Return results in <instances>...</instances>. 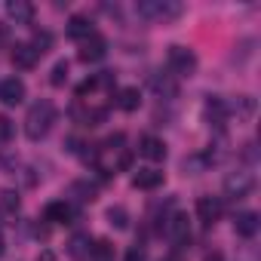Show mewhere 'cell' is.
<instances>
[{
  "mask_svg": "<svg viewBox=\"0 0 261 261\" xmlns=\"http://www.w3.org/2000/svg\"><path fill=\"white\" fill-rule=\"evenodd\" d=\"M53 123H56V108H53V101L40 98V101H34V105L28 108V114H25V136H28L31 142H40V139L49 136Z\"/></svg>",
  "mask_w": 261,
  "mask_h": 261,
  "instance_id": "obj_1",
  "label": "cell"
},
{
  "mask_svg": "<svg viewBox=\"0 0 261 261\" xmlns=\"http://www.w3.org/2000/svg\"><path fill=\"white\" fill-rule=\"evenodd\" d=\"M136 13L145 22H175L185 13V7L178 0H142V4H136Z\"/></svg>",
  "mask_w": 261,
  "mask_h": 261,
  "instance_id": "obj_2",
  "label": "cell"
},
{
  "mask_svg": "<svg viewBox=\"0 0 261 261\" xmlns=\"http://www.w3.org/2000/svg\"><path fill=\"white\" fill-rule=\"evenodd\" d=\"M166 65H169V71H175L178 77H191V74L197 71V56H194L188 46H169Z\"/></svg>",
  "mask_w": 261,
  "mask_h": 261,
  "instance_id": "obj_3",
  "label": "cell"
},
{
  "mask_svg": "<svg viewBox=\"0 0 261 261\" xmlns=\"http://www.w3.org/2000/svg\"><path fill=\"white\" fill-rule=\"evenodd\" d=\"M108 56V40L101 37V34H89L83 43H80V53H77V59L83 62V65H95V62H101Z\"/></svg>",
  "mask_w": 261,
  "mask_h": 261,
  "instance_id": "obj_4",
  "label": "cell"
},
{
  "mask_svg": "<svg viewBox=\"0 0 261 261\" xmlns=\"http://www.w3.org/2000/svg\"><path fill=\"white\" fill-rule=\"evenodd\" d=\"M252 188H255V178H252V172H246V169H237V172H230V175L224 178V194L233 197V200H243Z\"/></svg>",
  "mask_w": 261,
  "mask_h": 261,
  "instance_id": "obj_5",
  "label": "cell"
},
{
  "mask_svg": "<svg viewBox=\"0 0 261 261\" xmlns=\"http://www.w3.org/2000/svg\"><path fill=\"white\" fill-rule=\"evenodd\" d=\"M163 230H166V237L172 240V243H188L191 240V224H188V215L185 212H172L166 221H163Z\"/></svg>",
  "mask_w": 261,
  "mask_h": 261,
  "instance_id": "obj_6",
  "label": "cell"
},
{
  "mask_svg": "<svg viewBox=\"0 0 261 261\" xmlns=\"http://www.w3.org/2000/svg\"><path fill=\"white\" fill-rule=\"evenodd\" d=\"M139 154H142L145 160H151V163H163V160H166V145H163V139H157V136H142V139H139Z\"/></svg>",
  "mask_w": 261,
  "mask_h": 261,
  "instance_id": "obj_7",
  "label": "cell"
},
{
  "mask_svg": "<svg viewBox=\"0 0 261 261\" xmlns=\"http://www.w3.org/2000/svg\"><path fill=\"white\" fill-rule=\"evenodd\" d=\"M0 101L10 105V108L22 105V101H25V83H22L19 77H7L4 83H0Z\"/></svg>",
  "mask_w": 261,
  "mask_h": 261,
  "instance_id": "obj_8",
  "label": "cell"
},
{
  "mask_svg": "<svg viewBox=\"0 0 261 261\" xmlns=\"http://www.w3.org/2000/svg\"><path fill=\"white\" fill-rule=\"evenodd\" d=\"M197 218H200L206 227H212V224L221 218V200H218V197H200V200H197Z\"/></svg>",
  "mask_w": 261,
  "mask_h": 261,
  "instance_id": "obj_9",
  "label": "cell"
},
{
  "mask_svg": "<svg viewBox=\"0 0 261 261\" xmlns=\"http://www.w3.org/2000/svg\"><path fill=\"white\" fill-rule=\"evenodd\" d=\"M258 227H261L258 212H237V218H233V230H237V237L252 240V237L258 233Z\"/></svg>",
  "mask_w": 261,
  "mask_h": 261,
  "instance_id": "obj_10",
  "label": "cell"
},
{
  "mask_svg": "<svg viewBox=\"0 0 261 261\" xmlns=\"http://www.w3.org/2000/svg\"><path fill=\"white\" fill-rule=\"evenodd\" d=\"M7 16L16 25H31L34 22V7L28 4V0H10V4H7Z\"/></svg>",
  "mask_w": 261,
  "mask_h": 261,
  "instance_id": "obj_11",
  "label": "cell"
},
{
  "mask_svg": "<svg viewBox=\"0 0 261 261\" xmlns=\"http://www.w3.org/2000/svg\"><path fill=\"white\" fill-rule=\"evenodd\" d=\"M37 59H40V56L31 49V43H16V46H13V65H16V68L31 71V68L37 65Z\"/></svg>",
  "mask_w": 261,
  "mask_h": 261,
  "instance_id": "obj_12",
  "label": "cell"
},
{
  "mask_svg": "<svg viewBox=\"0 0 261 261\" xmlns=\"http://www.w3.org/2000/svg\"><path fill=\"white\" fill-rule=\"evenodd\" d=\"M89 34H95L92 19H89V16H71V22H68V37H74V40L83 43Z\"/></svg>",
  "mask_w": 261,
  "mask_h": 261,
  "instance_id": "obj_13",
  "label": "cell"
},
{
  "mask_svg": "<svg viewBox=\"0 0 261 261\" xmlns=\"http://www.w3.org/2000/svg\"><path fill=\"white\" fill-rule=\"evenodd\" d=\"M160 185H163V172H157V169H139L133 175V188H139V191H154Z\"/></svg>",
  "mask_w": 261,
  "mask_h": 261,
  "instance_id": "obj_14",
  "label": "cell"
},
{
  "mask_svg": "<svg viewBox=\"0 0 261 261\" xmlns=\"http://www.w3.org/2000/svg\"><path fill=\"white\" fill-rule=\"evenodd\" d=\"M43 218L53 221V224H68V221H71V206H68L65 200H56V203H49V206L43 209Z\"/></svg>",
  "mask_w": 261,
  "mask_h": 261,
  "instance_id": "obj_15",
  "label": "cell"
},
{
  "mask_svg": "<svg viewBox=\"0 0 261 261\" xmlns=\"http://www.w3.org/2000/svg\"><path fill=\"white\" fill-rule=\"evenodd\" d=\"M139 105H142L139 86H126V89L117 92V108H120V111H139Z\"/></svg>",
  "mask_w": 261,
  "mask_h": 261,
  "instance_id": "obj_16",
  "label": "cell"
},
{
  "mask_svg": "<svg viewBox=\"0 0 261 261\" xmlns=\"http://www.w3.org/2000/svg\"><path fill=\"white\" fill-rule=\"evenodd\" d=\"M89 258H92V261H111V258H114V246H111L108 240H95V243L89 246Z\"/></svg>",
  "mask_w": 261,
  "mask_h": 261,
  "instance_id": "obj_17",
  "label": "cell"
},
{
  "mask_svg": "<svg viewBox=\"0 0 261 261\" xmlns=\"http://www.w3.org/2000/svg\"><path fill=\"white\" fill-rule=\"evenodd\" d=\"M108 224L117 227V230H126V227H129V212H126L123 206H111V209H108Z\"/></svg>",
  "mask_w": 261,
  "mask_h": 261,
  "instance_id": "obj_18",
  "label": "cell"
},
{
  "mask_svg": "<svg viewBox=\"0 0 261 261\" xmlns=\"http://www.w3.org/2000/svg\"><path fill=\"white\" fill-rule=\"evenodd\" d=\"M68 71H71V65H68L65 59H59V62L53 65V71H49V83H53V86H65V83H68Z\"/></svg>",
  "mask_w": 261,
  "mask_h": 261,
  "instance_id": "obj_19",
  "label": "cell"
},
{
  "mask_svg": "<svg viewBox=\"0 0 261 261\" xmlns=\"http://www.w3.org/2000/svg\"><path fill=\"white\" fill-rule=\"evenodd\" d=\"M68 252L77 255V258H80V255H89V237H86V233H77V237L71 240V249H68Z\"/></svg>",
  "mask_w": 261,
  "mask_h": 261,
  "instance_id": "obj_20",
  "label": "cell"
},
{
  "mask_svg": "<svg viewBox=\"0 0 261 261\" xmlns=\"http://www.w3.org/2000/svg\"><path fill=\"white\" fill-rule=\"evenodd\" d=\"M49 46H53V37H49V31H43V34H37V37L31 40V49H34L37 56L49 53Z\"/></svg>",
  "mask_w": 261,
  "mask_h": 261,
  "instance_id": "obj_21",
  "label": "cell"
},
{
  "mask_svg": "<svg viewBox=\"0 0 261 261\" xmlns=\"http://www.w3.org/2000/svg\"><path fill=\"white\" fill-rule=\"evenodd\" d=\"M0 209H4V212H19V197L13 194V191H7V194H0Z\"/></svg>",
  "mask_w": 261,
  "mask_h": 261,
  "instance_id": "obj_22",
  "label": "cell"
},
{
  "mask_svg": "<svg viewBox=\"0 0 261 261\" xmlns=\"http://www.w3.org/2000/svg\"><path fill=\"white\" fill-rule=\"evenodd\" d=\"M71 191H74V194H80V200H83V203H86V200H95V188H92V185H86V181H77Z\"/></svg>",
  "mask_w": 261,
  "mask_h": 261,
  "instance_id": "obj_23",
  "label": "cell"
},
{
  "mask_svg": "<svg viewBox=\"0 0 261 261\" xmlns=\"http://www.w3.org/2000/svg\"><path fill=\"white\" fill-rule=\"evenodd\" d=\"M10 139H13V120L0 114V145H4V142H10Z\"/></svg>",
  "mask_w": 261,
  "mask_h": 261,
  "instance_id": "obj_24",
  "label": "cell"
},
{
  "mask_svg": "<svg viewBox=\"0 0 261 261\" xmlns=\"http://www.w3.org/2000/svg\"><path fill=\"white\" fill-rule=\"evenodd\" d=\"M154 89H157V92H163V95H175V92H178V89H175V83L160 80V77H154Z\"/></svg>",
  "mask_w": 261,
  "mask_h": 261,
  "instance_id": "obj_25",
  "label": "cell"
},
{
  "mask_svg": "<svg viewBox=\"0 0 261 261\" xmlns=\"http://www.w3.org/2000/svg\"><path fill=\"white\" fill-rule=\"evenodd\" d=\"M123 261H148V255H145V249H142V246H133V249L126 252V258H123Z\"/></svg>",
  "mask_w": 261,
  "mask_h": 261,
  "instance_id": "obj_26",
  "label": "cell"
},
{
  "mask_svg": "<svg viewBox=\"0 0 261 261\" xmlns=\"http://www.w3.org/2000/svg\"><path fill=\"white\" fill-rule=\"evenodd\" d=\"M95 86H98V83H95V77H92V80H83V83H80V86H77V95H80V98H83V95H86V92H92V89H95Z\"/></svg>",
  "mask_w": 261,
  "mask_h": 261,
  "instance_id": "obj_27",
  "label": "cell"
},
{
  "mask_svg": "<svg viewBox=\"0 0 261 261\" xmlns=\"http://www.w3.org/2000/svg\"><path fill=\"white\" fill-rule=\"evenodd\" d=\"M4 252H7V237H4V230H0V258H4Z\"/></svg>",
  "mask_w": 261,
  "mask_h": 261,
  "instance_id": "obj_28",
  "label": "cell"
},
{
  "mask_svg": "<svg viewBox=\"0 0 261 261\" xmlns=\"http://www.w3.org/2000/svg\"><path fill=\"white\" fill-rule=\"evenodd\" d=\"M206 261H224V258H221V255H218V252H215V255H209V258H206Z\"/></svg>",
  "mask_w": 261,
  "mask_h": 261,
  "instance_id": "obj_29",
  "label": "cell"
},
{
  "mask_svg": "<svg viewBox=\"0 0 261 261\" xmlns=\"http://www.w3.org/2000/svg\"><path fill=\"white\" fill-rule=\"evenodd\" d=\"M243 261H255V255H246V258H243Z\"/></svg>",
  "mask_w": 261,
  "mask_h": 261,
  "instance_id": "obj_30",
  "label": "cell"
},
{
  "mask_svg": "<svg viewBox=\"0 0 261 261\" xmlns=\"http://www.w3.org/2000/svg\"><path fill=\"white\" fill-rule=\"evenodd\" d=\"M0 37H4V28H0Z\"/></svg>",
  "mask_w": 261,
  "mask_h": 261,
  "instance_id": "obj_31",
  "label": "cell"
}]
</instances>
